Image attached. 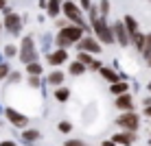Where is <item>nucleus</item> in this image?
Returning a JSON list of instances; mask_svg holds the SVG:
<instances>
[{
  "label": "nucleus",
  "mask_w": 151,
  "mask_h": 146,
  "mask_svg": "<svg viewBox=\"0 0 151 146\" xmlns=\"http://www.w3.org/2000/svg\"><path fill=\"white\" fill-rule=\"evenodd\" d=\"M29 83H31L33 87H37V85H40V81H37V74H33V76H31V79H29Z\"/></svg>",
  "instance_id": "obj_30"
},
{
  "label": "nucleus",
  "mask_w": 151,
  "mask_h": 146,
  "mask_svg": "<svg viewBox=\"0 0 151 146\" xmlns=\"http://www.w3.org/2000/svg\"><path fill=\"white\" fill-rule=\"evenodd\" d=\"M27 72H31V74H40V72H42V66L35 63V61H33V63H27Z\"/></svg>",
  "instance_id": "obj_20"
},
{
  "label": "nucleus",
  "mask_w": 151,
  "mask_h": 146,
  "mask_svg": "<svg viewBox=\"0 0 151 146\" xmlns=\"http://www.w3.org/2000/svg\"><path fill=\"white\" fill-rule=\"evenodd\" d=\"M64 13L68 15V18H70L75 24L83 26V18H81V11L77 9V4H75V2H64Z\"/></svg>",
  "instance_id": "obj_4"
},
{
  "label": "nucleus",
  "mask_w": 151,
  "mask_h": 146,
  "mask_svg": "<svg viewBox=\"0 0 151 146\" xmlns=\"http://www.w3.org/2000/svg\"><path fill=\"white\" fill-rule=\"evenodd\" d=\"M103 146H118V144L114 142V140H110V142H103Z\"/></svg>",
  "instance_id": "obj_32"
},
{
  "label": "nucleus",
  "mask_w": 151,
  "mask_h": 146,
  "mask_svg": "<svg viewBox=\"0 0 151 146\" xmlns=\"http://www.w3.org/2000/svg\"><path fill=\"white\" fill-rule=\"evenodd\" d=\"M64 146H83V142H79V140H68Z\"/></svg>",
  "instance_id": "obj_29"
},
{
  "label": "nucleus",
  "mask_w": 151,
  "mask_h": 146,
  "mask_svg": "<svg viewBox=\"0 0 151 146\" xmlns=\"http://www.w3.org/2000/svg\"><path fill=\"white\" fill-rule=\"evenodd\" d=\"M35 48H33V39L31 37H24L22 41V50H20V59L24 61V63H33L35 61Z\"/></svg>",
  "instance_id": "obj_2"
},
{
  "label": "nucleus",
  "mask_w": 151,
  "mask_h": 146,
  "mask_svg": "<svg viewBox=\"0 0 151 146\" xmlns=\"http://www.w3.org/2000/svg\"><path fill=\"white\" fill-rule=\"evenodd\" d=\"M81 4H83L86 9H90V0H81Z\"/></svg>",
  "instance_id": "obj_33"
},
{
  "label": "nucleus",
  "mask_w": 151,
  "mask_h": 146,
  "mask_svg": "<svg viewBox=\"0 0 151 146\" xmlns=\"http://www.w3.org/2000/svg\"><path fill=\"white\" fill-rule=\"evenodd\" d=\"M101 74H103V79H107V81H112V83L118 81V74L114 70H110V68H101Z\"/></svg>",
  "instance_id": "obj_15"
},
{
  "label": "nucleus",
  "mask_w": 151,
  "mask_h": 146,
  "mask_svg": "<svg viewBox=\"0 0 151 146\" xmlns=\"http://www.w3.org/2000/svg\"><path fill=\"white\" fill-rule=\"evenodd\" d=\"M107 9H110V4H107V0H103V4H101V11H103V13H107Z\"/></svg>",
  "instance_id": "obj_31"
},
{
  "label": "nucleus",
  "mask_w": 151,
  "mask_h": 146,
  "mask_svg": "<svg viewBox=\"0 0 151 146\" xmlns=\"http://www.w3.org/2000/svg\"><path fill=\"white\" fill-rule=\"evenodd\" d=\"M116 124H118V127H123V129H127V131H136V129H138V116H136V113H132V111L123 113V116L116 120Z\"/></svg>",
  "instance_id": "obj_3"
},
{
  "label": "nucleus",
  "mask_w": 151,
  "mask_h": 146,
  "mask_svg": "<svg viewBox=\"0 0 151 146\" xmlns=\"http://www.w3.org/2000/svg\"><path fill=\"white\" fill-rule=\"evenodd\" d=\"M68 96H70V92H68V90H64V87H59V90L55 92V98H57V100H66Z\"/></svg>",
  "instance_id": "obj_21"
},
{
  "label": "nucleus",
  "mask_w": 151,
  "mask_h": 146,
  "mask_svg": "<svg viewBox=\"0 0 151 146\" xmlns=\"http://www.w3.org/2000/svg\"><path fill=\"white\" fill-rule=\"evenodd\" d=\"M70 72L72 74H83V72H86V63H83V61H75V63L70 66Z\"/></svg>",
  "instance_id": "obj_16"
},
{
  "label": "nucleus",
  "mask_w": 151,
  "mask_h": 146,
  "mask_svg": "<svg viewBox=\"0 0 151 146\" xmlns=\"http://www.w3.org/2000/svg\"><path fill=\"white\" fill-rule=\"evenodd\" d=\"M116 107H118V109H123V111H129V109L134 107L132 96H129V94H121V96H118V100H116Z\"/></svg>",
  "instance_id": "obj_9"
},
{
  "label": "nucleus",
  "mask_w": 151,
  "mask_h": 146,
  "mask_svg": "<svg viewBox=\"0 0 151 146\" xmlns=\"http://www.w3.org/2000/svg\"><path fill=\"white\" fill-rule=\"evenodd\" d=\"M4 55H7V57H13V55H15V46H7V48H4Z\"/></svg>",
  "instance_id": "obj_28"
},
{
  "label": "nucleus",
  "mask_w": 151,
  "mask_h": 146,
  "mask_svg": "<svg viewBox=\"0 0 151 146\" xmlns=\"http://www.w3.org/2000/svg\"><path fill=\"white\" fill-rule=\"evenodd\" d=\"M147 116H151V105L147 107Z\"/></svg>",
  "instance_id": "obj_35"
},
{
  "label": "nucleus",
  "mask_w": 151,
  "mask_h": 146,
  "mask_svg": "<svg viewBox=\"0 0 151 146\" xmlns=\"http://www.w3.org/2000/svg\"><path fill=\"white\" fill-rule=\"evenodd\" d=\"M79 61H83L86 66H92V63H94V61L90 59V55H86V53H81V55H79Z\"/></svg>",
  "instance_id": "obj_25"
},
{
  "label": "nucleus",
  "mask_w": 151,
  "mask_h": 146,
  "mask_svg": "<svg viewBox=\"0 0 151 146\" xmlns=\"http://www.w3.org/2000/svg\"><path fill=\"white\" fill-rule=\"evenodd\" d=\"M92 26H94L96 35L101 37L103 44H112V41H114V37H112V31L107 28V24L103 22L101 18H96V11H94V9H92Z\"/></svg>",
  "instance_id": "obj_1"
},
{
  "label": "nucleus",
  "mask_w": 151,
  "mask_h": 146,
  "mask_svg": "<svg viewBox=\"0 0 151 146\" xmlns=\"http://www.w3.org/2000/svg\"><path fill=\"white\" fill-rule=\"evenodd\" d=\"M61 81H64V74H61V72H53V74L48 76V83H50V85H59Z\"/></svg>",
  "instance_id": "obj_18"
},
{
  "label": "nucleus",
  "mask_w": 151,
  "mask_h": 146,
  "mask_svg": "<svg viewBox=\"0 0 151 146\" xmlns=\"http://www.w3.org/2000/svg\"><path fill=\"white\" fill-rule=\"evenodd\" d=\"M7 118L11 120V122L15 124V127H20V129H22V127H27V124H29L27 116H22V113H18V111H15V109H7Z\"/></svg>",
  "instance_id": "obj_7"
},
{
  "label": "nucleus",
  "mask_w": 151,
  "mask_h": 146,
  "mask_svg": "<svg viewBox=\"0 0 151 146\" xmlns=\"http://www.w3.org/2000/svg\"><path fill=\"white\" fill-rule=\"evenodd\" d=\"M79 48H81V50H90V53H99V50H101V46H99L94 39H88V37H86V39L79 41Z\"/></svg>",
  "instance_id": "obj_12"
},
{
  "label": "nucleus",
  "mask_w": 151,
  "mask_h": 146,
  "mask_svg": "<svg viewBox=\"0 0 151 146\" xmlns=\"http://www.w3.org/2000/svg\"><path fill=\"white\" fill-rule=\"evenodd\" d=\"M59 35L66 37V39H70V41H77L83 35V26H79V24H77V26H64Z\"/></svg>",
  "instance_id": "obj_5"
},
{
  "label": "nucleus",
  "mask_w": 151,
  "mask_h": 146,
  "mask_svg": "<svg viewBox=\"0 0 151 146\" xmlns=\"http://www.w3.org/2000/svg\"><path fill=\"white\" fill-rule=\"evenodd\" d=\"M125 26L129 28V33H132V35L136 33V28H138V26H136V20H134L132 15H127V18H125Z\"/></svg>",
  "instance_id": "obj_19"
},
{
  "label": "nucleus",
  "mask_w": 151,
  "mask_h": 146,
  "mask_svg": "<svg viewBox=\"0 0 151 146\" xmlns=\"http://www.w3.org/2000/svg\"><path fill=\"white\" fill-rule=\"evenodd\" d=\"M132 41L138 46V48H142V44H145V35H140V33H134V35H132Z\"/></svg>",
  "instance_id": "obj_22"
},
{
  "label": "nucleus",
  "mask_w": 151,
  "mask_h": 146,
  "mask_svg": "<svg viewBox=\"0 0 151 146\" xmlns=\"http://www.w3.org/2000/svg\"><path fill=\"white\" fill-rule=\"evenodd\" d=\"M4 24H7V28L11 31V33H20V18H18L15 13H9Z\"/></svg>",
  "instance_id": "obj_10"
},
{
  "label": "nucleus",
  "mask_w": 151,
  "mask_h": 146,
  "mask_svg": "<svg viewBox=\"0 0 151 146\" xmlns=\"http://www.w3.org/2000/svg\"><path fill=\"white\" fill-rule=\"evenodd\" d=\"M66 59H68V55H66V50H64V48L55 50V53H53V55L48 57V61H50V63H53V66H59V63H64Z\"/></svg>",
  "instance_id": "obj_11"
},
{
  "label": "nucleus",
  "mask_w": 151,
  "mask_h": 146,
  "mask_svg": "<svg viewBox=\"0 0 151 146\" xmlns=\"http://www.w3.org/2000/svg\"><path fill=\"white\" fill-rule=\"evenodd\" d=\"M2 146H15L13 142H2Z\"/></svg>",
  "instance_id": "obj_34"
},
{
  "label": "nucleus",
  "mask_w": 151,
  "mask_h": 146,
  "mask_svg": "<svg viewBox=\"0 0 151 146\" xmlns=\"http://www.w3.org/2000/svg\"><path fill=\"white\" fill-rule=\"evenodd\" d=\"M114 31H116L118 44H121V46H127V44H129V35H132V33H129V28H125L121 22H116V24H114Z\"/></svg>",
  "instance_id": "obj_6"
},
{
  "label": "nucleus",
  "mask_w": 151,
  "mask_h": 146,
  "mask_svg": "<svg viewBox=\"0 0 151 146\" xmlns=\"http://www.w3.org/2000/svg\"><path fill=\"white\" fill-rule=\"evenodd\" d=\"M7 72H9V66L0 63V79H4V76H7Z\"/></svg>",
  "instance_id": "obj_27"
},
{
  "label": "nucleus",
  "mask_w": 151,
  "mask_h": 146,
  "mask_svg": "<svg viewBox=\"0 0 151 146\" xmlns=\"http://www.w3.org/2000/svg\"><path fill=\"white\" fill-rule=\"evenodd\" d=\"M24 140L27 142H35V140H40V133L37 131H24Z\"/></svg>",
  "instance_id": "obj_23"
},
{
  "label": "nucleus",
  "mask_w": 151,
  "mask_h": 146,
  "mask_svg": "<svg viewBox=\"0 0 151 146\" xmlns=\"http://www.w3.org/2000/svg\"><path fill=\"white\" fill-rule=\"evenodd\" d=\"M127 90H129V87H127V83H112V94H116V96H121V94H127Z\"/></svg>",
  "instance_id": "obj_13"
},
{
  "label": "nucleus",
  "mask_w": 151,
  "mask_h": 146,
  "mask_svg": "<svg viewBox=\"0 0 151 146\" xmlns=\"http://www.w3.org/2000/svg\"><path fill=\"white\" fill-rule=\"evenodd\" d=\"M140 50H142V55L147 57V59L151 57V35H147V37H145V44H142V48H140Z\"/></svg>",
  "instance_id": "obj_17"
},
{
  "label": "nucleus",
  "mask_w": 151,
  "mask_h": 146,
  "mask_svg": "<svg viewBox=\"0 0 151 146\" xmlns=\"http://www.w3.org/2000/svg\"><path fill=\"white\" fill-rule=\"evenodd\" d=\"M149 90H151V83H149Z\"/></svg>",
  "instance_id": "obj_37"
},
{
  "label": "nucleus",
  "mask_w": 151,
  "mask_h": 146,
  "mask_svg": "<svg viewBox=\"0 0 151 146\" xmlns=\"http://www.w3.org/2000/svg\"><path fill=\"white\" fill-rule=\"evenodd\" d=\"M70 44H72V41L66 39V37H61V35L57 37V46H59V48H66V46H70Z\"/></svg>",
  "instance_id": "obj_24"
},
{
  "label": "nucleus",
  "mask_w": 151,
  "mask_h": 146,
  "mask_svg": "<svg viewBox=\"0 0 151 146\" xmlns=\"http://www.w3.org/2000/svg\"><path fill=\"white\" fill-rule=\"evenodd\" d=\"M70 129H72V124H70V122H59V131H64V133H68V131H70Z\"/></svg>",
  "instance_id": "obj_26"
},
{
  "label": "nucleus",
  "mask_w": 151,
  "mask_h": 146,
  "mask_svg": "<svg viewBox=\"0 0 151 146\" xmlns=\"http://www.w3.org/2000/svg\"><path fill=\"white\" fill-rule=\"evenodd\" d=\"M0 9H4V0H0Z\"/></svg>",
  "instance_id": "obj_36"
},
{
  "label": "nucleus",
  "mask_w": 151,
  "mask_h": 146,
  "mask_svg": "<svg viewBox=\"0 0 151 146\" xmlns=\"http://www.w3.org/2000/svg\"><path fill=\"white\" fill-rule=\"evenodd\" d=\"M114 142H121L123 146H132L134 142H136V133H134V131L118 133V135H114Z\"/></svg>",
  "instance_id": "obj_8"
},
{
  "label": "nucleus",
  "mask_w": 151,
  "mask_h": 146,
  "mask_svg": "<svg viewBox=\"0 0 151 146\" xmlns=\"http://www.w3.org/2000/svg\"><path fill=\"white\" fill-rule=\"evenodd\" d=\"M46 9H48V15L55 18V15L59 13V9H61V0H48V7Z\"/></svg>",
  "instance_id": "obj_14"
}]
</instances>
